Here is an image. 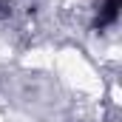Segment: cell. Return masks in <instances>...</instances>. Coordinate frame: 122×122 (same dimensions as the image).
I'll list each match as a JSON object with an SVG mask.
<instances>
[{
  "instance_id": "obj_1",
  "label": "cell",
  "mask_w": 122,
  "mask_h": 122,
  "mask_svg": "<svg viewBox=\"0 0 122 122\" xmlns=\"http://www.w3.org/2000/svg\"><path fill=\"white\" fill-rule=\"evenodd\" d=\"M119 9H122V0H105L97 11V29H108V26H117L119 20Z\"/></svg>"
},
{
  "instance_id": "obj_2",
  "label": "cell",
  "mask_w": 122,
  "mask_h": 122,
  "mask_svg": "<svg viewBox=\"0 0 122 122\" xmlns=\"http://www.w3.org/2000/svg\"><path fill=\"white\" fill-rule=\"evenodd\" d=\"M6 14V0H0V17Z\"/></svg>"
}]
</instances>
